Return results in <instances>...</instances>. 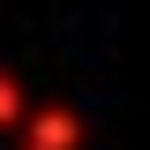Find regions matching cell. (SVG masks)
I'll return each instance as SVG.
<instances>
[{"mask_svg":"<svg viewBox=\"0 0 150 150\" xmlns=\"http://www.w3.org/2000/svg\"><path fill=\"white\" fill-rule=\"evenodd\" d=\"M38 150H75V120H38Z\"/></svg>","mask_w":150,"mask_h":150,"instance_id":"cell-1","label":"cell"},{"mask_svg":"<svg viewBox=\"0 0 150 150\" xmlns=\"http://www.w3.org/2000/svg\"><path fill=\"white\" fill-rule=\"evenodd\" d=\"M0 112H15V83H0Z\"/></svg>","mask_w":150,"mask_h":150,"instance_id":"cell-2","label":"cell"}]
</instances>
